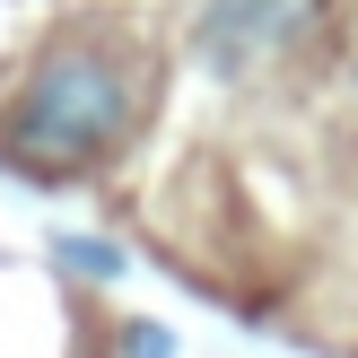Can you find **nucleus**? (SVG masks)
<instances>
[{
	"mask_svg": "<svg viewBox=\"0 0 358 358\" xmlns=\"http://www.w3.org/2000/svg\"><path fill=\"white\" fill-rule=\"evenodd\" d=\"M131 70L114 62V52H52L44 70H35V87L17 96L9 114V149L27 157V166L62 175V166H87V157H105L122 131H131Z\"/></svg>",
	"mask_w": 358,
	"mask_h": 358,
	"instance_id": "f257e3e1",
	"label": "nucleus"
},
{
	"mask_svg": "<svg viewBox=\"0 0 358 358\" xmlns=\"http://www.w3.org/2000/svg\"><path fill=\"white\" fill-rule=\"evenodd\" d=\"M306 27H315V0H210L192 44H201V62L219 79H245V70L280 62Z\"/></svg>",
	"mask_w": 358,
	"mask_h": 358,
	"instance_id": "f03ea898",
	"label": "nucleus"
},
{
	"mask_svg": "<svg viewBox=\"0 0 358 358\" xmlns=\"http://www.w3.org/2000/svg\"><path fill=\"white\" fill-rule=\"evenodd\" d=\"M52 262H62L70 280H122V271H131L114 236H52Z\"/></svg>",
	"mask_w": 358,
	"mask_h": 358,
	"instance_id": "7ed1b4c3",
	"label": "nucleus"
},
{
	"mask_svg": "<svg viewBox=\"0 0 358 358\" xmlns=\"http://www.w3.org/2000/svg\"><path fill=\"white\" fill-rule=\"evenodd\" d=\"M122 358H175V341L157 324H122Z\"/></svg>",
	"mask_w": 358,
	"mask_h": 358,
	"instance_id": "20e7f679",
	"label": "nucleus"
}]
</instances>
